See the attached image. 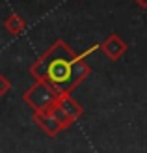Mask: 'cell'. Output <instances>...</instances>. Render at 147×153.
Returning a JSON list of instances; mask_svg holds the SVG:
<instances>
[{
	"instance_id": "1",
	"label": "cell",
	"mask_w": 147,
	"mask_h": 153,
	"mask_svg": "<svg viewBox=\"0 0 147 153\" xmlns=\"http://www.w3.org/2000/svg\"><path fill=\"white\" fill-rule=\"evenodd\" d=\"M76 58L78 54L64 39H58L41 58L35 60V64L30 67V75L35 80H49L58 90V94H71L73 62Z\"/></svg>"
},
{
	"instance_id": "2",
	"label": "cell",
	"mask_w": 147,
	"mask_h": 153,
	"mask_svg": "<svg viewBox=\"0 0 147 153\" xmlns=\"http://www.w3.org/2000/svg\"><path fill=\"white\" fill-rule=\"evenodd\" d=\"M58 90L52 86L49 80H35L32 86H30L22 99L24 103L32 108L34 112H43V110H50L54 105L58 103Z\"/></svg>"
},
{
	"instance_id": "3",
	"label": "cell",
	"mask_w": 147,
	"mask_h": 153,
	"mask_svg": "<svg viewBox=\"0 0 147 153\" xmlns=\"http://www.w3.org/2000/svg\"><path fill=\"white\" fill-rule=\"evenodd\" d=\"M129 49V45L127 41L123 39L121 36L117 34H112V36H108L106 39L100 43V51L106 54L108 60H112V62H115V60H119L121 56H125V52Z\"/></svg>"
},
{
	"instance_id": "4",
	"label": "cell",
	"mask_w": 147,
	"mask_h": 153,
	"mask_svg": "<svg viewBox=\"0 0 147 153\" xmlns=\"http://www.w3.org/2000/svg\"><path fill=\"white\" fill-rule=\"evenodd\" d=\"M34 121L37 123V127H39L45 134H49V136H56L60 131H64L61 125H60V121L54 118V114L50 110L34 112Z\"/></svg>"
},
{
	"instance_id": "5",
	"label": "cell",
	"mask_w": 147,
	"mask_h": 153,
	"mask_svg": "<svg viewBox=\"0 0 147 153\" xmlns=\"http://www.w3.org/2000/svg\"><path fill=\"white\" fill-rule=\"evenodd\" d=\"M58 105H60L61 108H64L75 121L80 120V118L84 116V108L80 106V103H76L75 99L71 97V94H60V97H58Z\"/></svg>"
},
{
	"instance_id": "6",
	"label": "cell",
	"mask_w": 147,
	"mask_h": 153,
	"mask_svg": "<svg viewBox=\"0 0 147 153\" xmlns=\"http://www.w3.org/2000/svg\"><path fill=\"white\" fill-rule=\"evenodd\" d=\"M4 28L11 36H21L26 30V21H24V17H21L19 13H11V15H7V17H6Z\"/></svg>"
},
{
	"instance_id": "7",
	"label": "cell",
	"mask_w": 147,
	"mask_h": 153,
	"mask_svg": "<svg viewBox=\"0 0 147 153\" xmlns=\"http://www.w3.org/2000/svg\"><path fill=\"white\" fill-rule=\"evenodd\" d=\"M50 112L54 114V118H56V120L60 121L61 129H67V127H71V125L75 123V120H73L71 116H69V114H67L64 108H61V106H60L58 103H56V105H54L52 108H50Z\"/></svg>"
},
{
	"instance_id": "8",
	"label": "cell",
	"mask_w": 147,
	"mask_h": 153,
	"mask_svg": "<svg viewBox=\"0 0 147 153\" xmlns=\"http://www.w3.org/2000/svg\"><path fill=\"white\" fill-rule=\"evenodd\" d=\"M10 90H11V82L7 80L4 75H0V97H2V95H6Z\"/></svg>"
},
{
	"instance_id": "9",
	"label": "cell",
	"mask_w": 147,
	"mask_h": 153,
	"mask_svg": "<svg viewBox=\"0 0 147 153\" xmlns=\"http://www.w3.org/2000/svg\"><path fill=\"white\" fill-rule=\"evenodd\" d=\"M136 2H138V4H140L142 7H145V10H147V0H136Z\"/></svg>"
}]
</instances>
